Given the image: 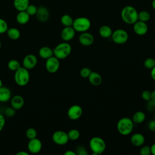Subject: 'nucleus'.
<instances>
[{"label": "nucleus", "instance_id": "nucleus-1", "mask_svg": "<svg viewBox=\"0 0 155 155\" xmlns=\"http://www.w3.org/2000/svg\"><path fill=\"white\" fill-rule=\"evenodd\" d=\"M122 21L127 24H133L138 20V12L136 9L131 5L124 7L120 13Z\"/></svg>", "mask_w": 155, "mask_h": 155}, {"label": "nucleus", "instance_id": "nucleus-31", "mask_svg": "<svg viewBox=\"0 0 155 155\" xmlns=\"http://www.w3.org/2000/svg\"><path fill=\"white\" fill-rule=\"evenodd\" d=\"M25 135L29 140L34 139L37 136V131L34 128H29L26 130Z\"/></svg>", "mask_w": 155, "mask_h": 155}, {"label": "nucleus", "instance_id": "nucleus-21", "mask_svg": "<svg viewBox=\"0 0 155 155\" xmlns=\"http://www.w3.org/2000/svg\"><path fill=\"white\" fill-rule=\"evenodd\" d=\"M30 15L26 12L25 10L24 11H20L16 15V21L18 23L21 25H24L27 24L30 20Z\"/></svg>", "mask_w": 155, "mask_h": 155}, {"label": "nucleus", "instance_id": "nucleus-22", "mask_svg": "<svg viewBox=\"0 0 155 155\" xmlns=\"http://www.w3.org/2000/svg\"><path fill=\"white\" fill-rule=\"evenodd\" d=\"M38 53L41 58L47 59L53 56V50L50 47L44 46L39 50Z\"/></svg>", "mask_w": 155, "mask_h": 155}, {"label": "nucleus", "instance_id": "nucleus-27", "mask_svg": "<svg viewBox=\"0 0 155 155\" xmlns=\"http://www.w3.org/2000/svg\"><path fill=\"white\" fill-rule=\"evenodd\" d=\"M73 20L74 19L72 18V17L67 14L62 15L61 18V22L65 27L72 26Z\"/></svg>", "mask_w": 155, "mask_h": 155}, {"label": "nucleus", "instance_id": "nucleus-47", "mask_svg": "<svg viewBox=\"0 0 155 155\" xmlns=\"http://www.w3.org/2000/svg\"><path fill=\"white\" fill-rule=\"evenodd\" d=\"M151 99L155 101V90H153L151 91Z\"/></svg>", "mask_w": 155, "mask_h": 155}, {"label": "nucleus", "instance_id": "nucleus-5", "mask_svg": "<svg viewBox=\"0 0 155 155\" xmlns=\"http://www.w3.org/2000/svg\"><path fill=\"white\" fill-rule=\"evenodd\" d=\"M30 73L28 70L22 67H19L17 70L15 71L14 74V79L17 85L19 86L26 85L30 81Z\"/></svg>", "mask_w": 155, "mask_h": 155}, {"label": "nucleus", "instance_id": "nucleus-19", "mask_svg": "<svg viewBox=\"0 0 155 155\" xmlns=\"http://www.w3.org/2000/svg\"><path fill=\"white\" fill-rule=\"evenodd\" d=\"M88 79L90 83L94 86H98L101 85L102 82V76L99 73L96 71H91L88 77Z\"/></svg>", "mask_w": 155, "mask_h": 155}, {"label": "nucleus", "instance_id": "nucleus-14", "mask_svg": "<svg viewBox=\"0 0 155 155\" xmlns=\"http://www.w3.org/2000/svg\"><path fill=\"white\" fill-rule=\"evenodd\" d=\"M94 38L93 35L87 31L81 33L79 36V43L84 46H90L92 45L94 42Z\"/></svg>", "mask_w": 155, "mask_h": 155}, {"label": "nucleus", "instance_id": "nucleus-45", "mask_svg": "<svg viewBox=\"0 0 155 155\" xmlns=\"http://www.w3.org/2000/svg\"><path fill=\"white\" fill-rule=\"evenodd\" d=\"M150 148H151V154L153 155H155V143L151 145V146L150 147Z\"/></svg>", "mask_w": 155, "mask_h": 155}, {"label": "nucleus", "instance_id": "nucleus-2", "mask_svg": "<svg viewBox=\"0 0 155 155\" xmlns=\"http://www.w3.org/2000/svg\"><path fill=\"white\" fill-rule=\"evenodd\" d=\"M116 127L118 132L120 134L127 136L132 132L134 127V122L131 119L124 117L118 120Z\"/></svg>", "mask_w": 155, "mask_h": 155}, {"label": "nucleus", "instance_id": "nucleus-3", "mask_svg": "<svg viewBox=\"0 0 155 155\" xmlns=\"http://www.w3.org/2000/svg\"><path fill=\"white\" fill-rule=\"evenodd\" d=\"M71 46L67 42L58 44L53 49V55L58 59H64L67 58L71 52Z\"/></svg>", "mask_w": 155, "mask_h": 155}, {"label": "nucleus", "instance_id": "nucleus-28", "mask_svg": "<svg viewBox=\"0 0 155 155\" xmlns=\"http://www.w3.org/2000/svg\"><path fill=\"white\" fill-rule=\"evenodd\" d=\"M150 13L147 10H142L138 13V20L147 22L150 19Z\"/></svg>", "mask_w": 155, "mask_h": 155}, {"label": "nucleus", "instance_id": "nucleus-23", "mask_svg": "<svg viewBox=\"0 0 155 155\" xmlns=\"http://www.w3.org/2000/svg\"><path fill=\"white\" fill-rule=\"evenodd\" d=\"M29 0H14L13 5L18 11H24L30 4Z\"/></svg>", "mask_w": 155, "mask_h": 155}, {"label": "nucleus", "instance_id": "nucleus-17", "mask_svg": "<svg viewBox=\"0 0 155 155\" xmlns=\"http://www.w3.org/2000/svg\"><path fill=\"white\" fill-rule=\"evenodd\" d=\"M11 107L14 109L19 110L22 108L24 105V99L21 95H15L11 98Z\"/></svg>", "mask_w": 155, "mask_h": 155}, {"label": "nucleus", "instance_id": "nucleus-24", "mask_svg": "<svg viewBox=\"0 0 155 155\" xmlns=\"http://www.w3.org/2000/svg\"><path fill=\"white\" fill-rule=\"evenodd\" d=\"M113 31L111 27L107 25H102L99 29V33L100 36L104 38H108L111 36Z\"/></svg>", "mask_w": 155, "mask_h": 155}, {"label": "nucleus", "instance_id": "nucleus-43", "mask_svg": "<svg viewBox=\"0 0 155 155\" xmlns=\"http://www.w3.org/2000/svg\"><path fill=\"white\" fill-rule=\"evenodd\" d=\"M150 74H151V78L155 81V66L153 68L151 69Z\"/></svg>", "mask_w": 155, "mask_h": 155}, {"label": "nucleus", "instance_id": "nucleus-20", "mask_svg": "<svg viewBox=\"0 0 155 155\" xmlns=\"http://www.w3.org/2000/svg\"><path fill=\"white\" fill-rule=\"evenodd\" d=\"M10 90L4 86L0 87V102H7L11 99Z\"/></svg>", "mask_w": 155, "mask_h": 155}, {"label": "nucleus", "instance_id": "nucleus-34", "mask_svg": "<svg viewBox=\"0 0 155 155\" xmlns=\"http://www.w3.org/2000/svg\"><path fill=\"white\" fill-rule=\"evenodd\" d=\"M8 28V24L7 22L4 19L0 18V34H3L7 32Z\"/></svg>", "mask_w": 155, "mask_h": 155}, {"label": "nucleus", "instance_id": "nucleus-11", "mask_svg": "<svg viewBox=\"0 0 155 155\" xmlns=\"http://www.w3.org/2000/svg\"><path fill=\"white\" fill-rule=\"evenodd\" d=\"M38 63V58L33 54H28L26 55L22 60V65L27 70L34 68Z\"/></svg>", "mask_w": 155, "mask_h": 155}, {"label": "nucleus", "instance_id": "nucleus-51", "mask_svg": "<svg viewBox=\"0 0 155 155\" xmlns=\"http://www.w3.org/2000/svg\"><path fill=\"white\" fill-rule=\"evenodd\" d=\"M154 113V119L155 120V111Z\"/></svg>", "mask_w": 155, "mask_h": 155}, {"label": "nucleus", "instance_id": "nucleus-13", "mask_svg": "<svg viewBox=\"0 0 155 155\" xmlns=\"http://www.w3.org/2000/svg\"><path fill=\"white\" fill-rule=\"evenodd\" d=\"M76 31L72 26L65 27L61 32V37L65 42H68L72 40L75 36Z\"/></svg>", "mask_w": 155, "mask_h": 155}, {"label": "nucleus", "instance_id": "nucleus-32", "mask_svg": "<svg viewBox=\"0 0 155 155\" xmlns=\"http://www.w3.org/2000/svg\"><path fill=\"white\" fill-rule=\"evenodd\" d=\"M144 67L147 68L151 70L155 66V59L152 58H147L144 61Z\"/></svg>", "mask_w": 155, "mask_h": 155}, {"label": "nucleus", "instance_id": "nucleus-38", "mask_svg": "<svg viewBox=\"0 0 155 155\" xmlns=\"http://www.w3.org/2000/svg\"><path fill=\"white\" fill-rule=\"evenodd\" d=\"M5 115L8 117H12L16 114V110L13 107H8L4 111Z\"/></svg>", "mask_w": 155, "mask_h": 155}, {"label": "nucleus", "instance_id": "nucleus-7", "mask_svg": "<svg viewBox=\"0 0 155 155\" xmlns=\"http://www.w3.org/2000/svg\"><path fill=\"white\" fill-rule=\"evenodd\" d=\"M111 37L114 43L121 45L127 42L129 36L128 33L125 30L119 28L113 31Z\"/></svg>", "mask_w": 155, "mask_h": 155}, {"label": "nucleus", "instance_id": "nucleus-44", "mask_svg": "<svg viewBox=\"0 0 155 155\" xmlns=\"http://www.w3.org/2000/svg\"><path fill=\"white\" fill-rule=\"evenodd\" d=\"M64 155H76V153L72 150H67L64 153Z\"/></svg>", "mask_w": 155, "mask_h": 155}, {"label": "nucleus", "instance_id": "nucleus-12", "mask_svg": "<svg viewBox=\"0 0 155 155\" xmlns=\"http://www.w3.org/2000/svg\"><path fill=\"white\" fill-rule=\"evenodd\" d=\"M42 145L41 141L36 137L30 139L27 144L28 150L33 154L39 153L42 149Z\"/></svg>", "mask_w": 155, "mask_h": 155}, {"label": "nucleus", "instance_id": "nucleus-33", "mask_svg": "<svg viewBox=\"0 0 155 155\" xmlns=\"http://www.w3.org/2000/svg\"><path fill=\"white\" fill-rule=\"evenodd\" d=\"M38 8L33 4H29L27 8L25 9L26 12L30 15V16H33L35 15L37 12Z\"/></svg>", "mask_w": 155, "mask_h": 155}, {"label": "nucleus", "instance_id": "nucleus-42", "mask_svg": "<svg viewBox=\"0 0 155 155\" xmlns=\"http://www.w3.org/2000/svg\"><path fill=\"white\" fill-rule=\"evenodd\" d=\"M148 128L151 131H155V120H151L149 122L148 125Z\"/></svg>", "mask_w": 155, "mask_h": 155}, {"label": "nucleus", "instance_id": "nucleus-41", "mask_svg": "<svg viewBox=\"0 0 155 155\" xmlns=\"http://www.w3.org/2000/svg\"><path fill=\"white\" fill-rule=\"evenodd\" d=\"M5 119L3 115L0 114V132L2 130L5 126Z\"/></svg>", "mask_w": 155, "mask_h": 155}, {"label": "nucleus", "instance_id": "nucleus-36", "mask_svg": "<svg viewBox=\"0 0 155 155\" xmlns=\"http://www.w3.org/2000/svg\"><path fill=\"white\" fill-rule=\"evenodd\" d=\"M140 155H150L151 154L150 147L148 145L141 146V148L140 150Z\"/></svg>", "mask_w": 155, "mask_h": 155}, {"label": "nucleus", "instance_id": "nucleus-16", "mask_svg": "<svg viewBox=\"0 0 155 155\" xmlns=\"http://www.w3.org/2000/svg\"><path fill=\"white\" fill-rule=\"evenodd\" d=\"M36 16V18L41 22H45L47 21L50 16L49 11L47 7L44 6H41L38 8L37 12L35 15Z\"/></svg>", "mask_w": 155, "mask_h": 155}, {"label": "nucleus", "instance_id": "nucleus-49", "mask_svg": "<svg viewBox=\"0 0 155 155\" xmlns=\"http://www.w3.org/2000/svg\"><path fill=\"white\" fill-rule=\"evenodd\" d=\"M2 86V81H1V79L0 78V87Z\"/></svg>", "mask_w": 155, "mask_h": 155}, {"label": "nucleus", "instance_id": "nucleus-48", "mask_svg": "<svg viewBox=\"0 0 155 155\" xmlns=\"http://www.w3.org/2000/svg\"><path fill=\"white\" fill-rule=\"evenodd\" d=\"M151 5H152V7L155 10V0H153L151 2Z\"/></svg>", "mask_w": 155, "mask_h": 155}, {"label": "nucleus", "instance_id": "nucleus-4", "mask_svg": "<svg viewBox=\"0 0 155 155\" xmlns=\"http://www.w3.org/2000/svg\"><path fill=\"white\" fill-rule=\"evenodd\" d=\"M89 146L93 155L101 154L106 148L105 142L103 139L98 136H94L90 139Z\"/></svg>", "mask_w": 155, "mask_h": 155}, {"label": "nucleus", "instance_id": "nucleus-18", "mask_svg": "<svg viewBox=\"0 0 155 155\" xmlns=\"http://www.w3.org/2000/svg\"><path fill=\"white\" fill-rule=\"evenodd\" d=\"M144 136L139 133L133 134L130 137V142L131 144L135 147H141L145 143Z\"/></svg>", "mask_w": 155, "mask_h": 155}, {"label": "nucleus", "instance_id": "nucleus-46", "mask_svg": "<svg viewBox=\"0 0 155 155\" xmlns=\"http://www.w3.org/2000/svg\"><path fill=\"white\" fill-rule=\"evenodd\" d=\"M16 155H28V153L24 151H20L18 152L16 154Z\"/></svg>", "mask_w": 155, "mask_h": 155}, {"label": "nucleus", "instance_id": "nucleus-39", "mask_svg": "<svg viewBox=\"0 0 155 155\" xmlns=\"http://www.w3.org/2000/svg\"><path fill=\"white\" fill-rule=\"evenodd\" d=\"M147 110L150 112H154L155 111V101L153 100H150L147 101Z\"/></svg>", "mask_w": 155, "mask_h": 155}, {"label": "nucleus", "instance_id": "nucleus-15", "mask_svg": "<svg viewBox=\"0 0 155 155\" xmlns=\"http://www.w3.org/2000/svg\"><path fill=\"white\" fill-rule=\"evenodd\" d=\"M148 25L146 22L137 20L133 24V30L134 33L139 36H143L148 31Z\"/></svg>", "mask_w": 155, "mask_h": 155}, {"label": "nucleus", "instance_id": "nucleus-26", "mask_svg": "<svg viewBox=\"0 0 155 155\" xmlns=\"http://www.w3.org/2000/svg\"><path fill=\"white\" fill-rule=\"evenodd\" d=\"M145 114L142 111H138L134 113L131 119L135 124H141L145 121Z\"/></svg>", "mask_w": 155, "mask_h": 155}, {"label": "nucleus", "instance_id": "nucleus-40", "mask_svg": "<svg viewBox=\"0 0 155 155\" xmlns=\"http://www.w3.org/2000/svg\"><path fill=\"white\" fill-rule=\"evenodd\" d=\"M151 91L149 90H144L142 92L141 97L143 100L146 101H148L151 100Z\"/></svg>", "mask_w": 155, "mask_h": 155}, {"label": "nucleus", "instance_id": "nucleus-25", "mask_svg": "<svg viewBox=\"0 0 155 155\" xmlns=\"http://www.w3.org/2000/svg\"><path fill=\"white\" fill-rule=\"evenodd\" d=\"M7 34L8 37L12 40H17L21 36L20 31L15 27H12L8 28L7 31Z\"/></svg>", "mask_w": 155, "mask_h": 155}, {"label": "nucleus", "instance_id": "nucleus-29", "mask_svg": "<svg viewBox=\"0 0 155 155\" xmlns=\"http://www.w3.org/2000/svg\"><path fill=\"white\" fill-rule=\"evenodd\" d=\"M69 140L74 141L78 140L80 137V132L77 129H71L67 133Z\"/></svg>", "mask_w": 155, "mask_h": 155}, {"label": "nucleus", "instance_id": "nucleus-8", "mask_svg": "<svg viewBox=\"0 0 155 155\" xmlns=\"http://www.w3.org/2000/svg\"><path fill=\"white\" fill-rule=\"evenodd\" d=\"M52 140L59 145H65L69 140L67 133L62 130L56 131L52 135Z\"/></svg>", "mask_w": 155, "mask_h": 155}, {"label": "nucleus", "instance_id": "nucleus-6", "mask_svg": "<svg viewBox=\"0 0 155 155\" xmlns=\"http://www.w3.org/2000/svg\"><path fill=\"white\" fill-rule=\"evenodd\" d=\"M72 27L78 32L87 31L91 27V21L86 17H79L73 20Z\"/></svg>", "mask_w": 155, "mask_h": 155}, {"label": "nucleus", "instance_id": "nucleus-50", "mask_svg": "<svg viewBox=\"0 0 155 155\" xmlns=\"http://www.w3.org/2000/svg\"><path fill=\"white\" fill-rule=\"evenodd\" d=\"M1 46H2V44H1V42L0 41V49H1Z\"/></svg>", "mask_w": 155, "mask_h": 155}, {"label": "nucleus", "instance_id": "nucleus-30", "mask_svg": "<svg viewBox=\"0 0 155 155\" xmlns=\"http://www.w3.org/2000/svg\"><path fill=\"white\" fill-rule=\"evenodd\" d=\"M7 67L9 70L15 71L21 67V64L16 59H11L7 64Z\"/></svg>", "mask_w": 155, "mask_h": 155}, {"label": "nucleus", "instance_id": "nucleus-37", "mask_svg": "<svg viewBox=\"0 0 155 155\" xmlns=\"http://www.w3.org/2000/svg\"><path fill=\"white\" fill-rule=\"evenodd\" d=\"M76 153L78 155H88V151L85 147L79 145L76 149Z\"/></svg>", "mask_w": 155, "mask_h": 155}, {"label": "nucleus", "instance_id": "nucleus-35", "mask_svg": "<svg viewBox=\"0 0 155 155\" xmlns=\"http://www.w3.org/2000/svg\"><path fill=\"white\" fill-rule=\"evenodd\" d=\"M91 71H92L89 68L84 67L80 70V75L83 78H88Z\"/></svg>", "mask_w": 155, "mask_h": 155}, {"label": "nucleus", "instance_id": "nucleus-9", "mask_svg": "<svg viewBox=\"0 0 155 155\" xmlns=\"http://www.w3.org/2000/svg\"><path fill=\"white\" fill-rule=\"evenodd\" d=\"M60 67L59 59L54 55L46 59L45 68L50 73H54L58 71Z\"/></svg>", "mask_w": 155, "mask_h": 155}, {"label": "nucleus", "instance_id": "nucleus-10", "mask_svg": "<svg viewBox=\"0 0 155 155\" xmlns=\"http://www.w3.org/2000/svg\"><path fill=\"white\" fill-rule=\"evenodd\" d=\"M82 108L79 105H71L67 111V116L71 120H77L82 114Z\"/></svg>", "mask_w": 155, "mask_h": 155}]
</instances>
